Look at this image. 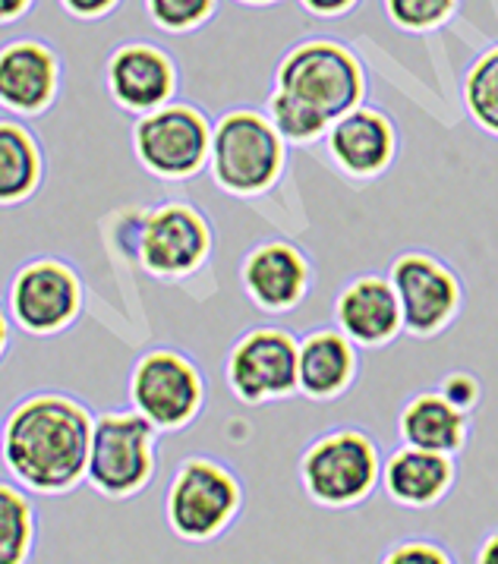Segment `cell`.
Segmentation results:
<instances>
[{"mask_svg": "<svg viewBox=\"0 0 498 564\" xmlns=\"http://www.w3.org/2000/svg\"><path fill=\"white\" fill-rule=\"evenodd\" d=\"M64 91V57L45 39L20 35L0 45V108L10 117H45Z\"/></svg>", "mask_w": 498, "mask_h": 564, "instance_id": "11", "label": "cell"}, {"mask_svg": "<svg viewBox=\"0 0 498 564\" xmlns=\"http://www.w3.org/2000/svg\"><path fill=\"white\" fill-rule=\"evenodd\" d=\"M296 344L284 328H252L230 347L227 384L243 404H266L294 394L296 388Z\"/></svg>", "mask_w": 498, "mask_h": 564, "instance_id": "12", "label": "cell"}, {"mask_svg": "<svg viewBox=\"0 0 498 564\" xmlns=\"http://www.w3.org/2000/svg\"><path fill=\"white\" fill-rule=\"evenodd\" d=\"M161 432L137 410H108L95 416L86 482L98 496L127 501L152 486L159 474Z\"/></svg>", "mask_w": 498, "mask_h": 564, "instance_id": "3", "label": "cell"}, {"mask_svg": "<svg viewBox=\"0 0 498 564\" xmlns=\"http://www.w3.org/2000/svg\"><path fill=\"white\" fill-rule=\"evenodd\" d=\"M391 288L401 303V318L413 335H435L457 310L452 271L442 269L430 256H401L391 269Z\"/></svg>", "mask_w": 498, "mask_h": 564, "instance_id": "14", "label": "cell"}, {"mask_svg": "<svg viewBox=\"0 0 498 564\" xmlns=\"http://www.w3.org/2000/svg\"><path fill=\"white\" fill-rule=\"evenodd\" d=\"M454 0H386L388 17L401 29H432L452 13Z\"/></svg>", "mask_w": 498, "mask_h": 564, "instance_id": "26", "label": "cell"}, {"mask_svg": "<svg viewBox=\"0 0 498 564\" xmlns=\"http://www.w3.org/2000/svg\"><path fill=\"white\" fill-rule=\"evenodd\" d=\"M379 479V448L360 430L325 432L300 457L303 492L322 508H357L376 492Z\"/></svg>", "mask_w": 498, "mask_h": 564, "instance_id": "6", "label": "cell"}, {"mask_svg": "<svg viewBox=\"0 0 498 564\" xmlns=\"http://www.w3.org/2000/svg\"><path fill=\"white\" fill-rule=\"evenodd\" d=\"M215 10H218V0H145L149 20L171 35L196 32L215 17Z\"/></svg>", "mask_w": 498, "mask_h": 564, "instance_id": "25", "label": "cell"}, {"mask_svg": "<svg viewBox=\"0 0 498 564\" xmlns=\"http://www.w3.org/2000/svg\"><path fill=\"white\" fill-rule=\"evenodd\" d=\"M269 120L274 123V130L281 133V139H291V142H310L328 130V117H322L313 108L300 105L296 98L284 95V91H274L272 101H269Z\"/></svg>", "mask_w": 498, "mask_h": 564, "instance_id": "24", "label": "cell"}, {"mask_svg": "<svg viewBox=\"0 0 498 564\" xmlns=\"http://www.w3.org/2000/svg\"><path fill=\"white\" fill-rule=\"evenodd\" d=\"M212 252V227L199 208L164 203L142 215L133 237V256L152 278H186Z\"/></svg>", "mask_w": 498, "mask_h": 564, "instance_id": "10", "label": "cell"}, {"mask_svg": "<svg viewBox=\"0 0 498 564\" xmlns=\"http://www.w3.org/2000/svg\"><path fill=\"white\" fill-rule=\"evenodd\" d=\"M476 564H498V530H492L483 545H479V552H476Z\"/></svg>", "mask_w": 498, "mask_h": 564, "instance_id": "32", "label": "cell"}, {"mask_svg": "<svg viewBox=\"0 0 498 564\" xmlns=\"http://www.w3.org/2000/svg\"><path fill=\"white\" fill-rule=\"evenodd\" d=\"M240 281L247 296L266 313H284L296 306L306 294L310 269L303 256L284 240H269L249 249L240 269Z\"/></svg>", "mask_w": 498, "mask_h": 564, "instance_id": "15", "label": "cell"}, {"mask_svg": "<svg viewBox=\"0 0 498 564\" xmlns=\"http://www.w3.org/2000/svg\"><path fill=\"white\" fill-rule=\"evenodd\" d=\"M310 13H318V17H335L340 10H347L354 0H300Z\"/></svg>", "mask_w": 498, "mask_h": 564, "instance_id": "31", "label": "cell"}, {"mask_svg": "<svg viewBox=\"0 0 498 564\" xmlns=\"http://www.w3.org/2000/svg\"><path fill=\"white\" fill-rule=\"evenodd\" d=\"M401 438L410 448L457 454L467 442V413L448 404L439 391L416 394L398 420Z\"/></svg>", "mask_w": 498, "mask_h": 564, "instance_id": "20", "label": "cell"}, {"mask_svg": "<svg viewBox=\"0 0 498 564\" xmlns=\"http://www.w3.org/2000/svg\"><path fill=\"white\" fill-rule=\"evenodd\" d=\"M95 413L64 391H35L3 420L0 464L32 496H67L86 482Z\"/></svg>", "mask_w": 498, "mask_h": 564, "instance_id": "1", "label": "cell"}, {"mask_svg": "<svg viewBox=\"0 0 498 564\" xmlns=\"http://www.w3.org/2000/svg\"><path fill=\"white\" fill-rule=\"evenodd\" d=\"M382 564H454L452 555L430 540H408L388 549Z\"/></svg>", "mask_w": 498, "mask_h": 564, "instance_id": "27", "label": "cell"}, {"mask_svg": "<svg viewBox=\"0 0 498 564\" xmlns=\"http://www.w3.org/2000/svg\"><path fill=\"white\" fill-rule=\"evenodd\" d=\"M61 10L79 20V23H98V20H108L111 13L120 10L123 0H57Z\"/></svg>", "mask_w": 498, "mask_h": 564, "instance_id": "28", "label": "cell"}, {"mask_svg": "<svg viewBox=\"0 0 498 564\" xmlns=\"http://www.w3.org/2000/svg\"><path fill=\"white\" fill-rule=\"evenodd\" d=\"M274 91H284L322 117L338 120L357 108L362 95V73L344 47L332 42H306L284 54Z\"/></svg>", "mask_w": 498, "mask_h": 564, "instance_id": "9", "label": "cell"}, {"mask_svg": "<svg viewBox=\"0 0 498 564\" xmlns=\"http://www.w3.org/2000/svg\"><path fill=\"white\" fill-rule=\"evenodd\" d=\"M448 404H454L457 410H470V406L476 404V398H479V391H476V382L470 379V376H448L445 382H442V391H439Z\"/></svg>", "mask_w": 498, "mask_h": 564, "instance_id": "29", "label": "cell"}, {"mask_svg": "<svg viewBox=\"0 0 498 564\" xmlns=\"http://www.w3.org/2000/svg\"><path fill=\"white\" fill-rule=\"evenodd\" d=\"M0 445H3V423H0Z\"/></svg>", "mask_w": 498, "mask_h": 564, "instance_id": "35", "label": "cell"}, {"mask_svg": "<svg viewBox=\"0 0 498 564\" xmlns=\"http://www.w3.org/2000/svg\"><path fill=\"white\" fill-rule=\"evenodd\" d=\"M105 89L120 111H159L177 95V64L152 42H127L113 47L105 64Z\"/></svg>", "mask_w": 498, "mask_h": 564, "instance_id": "13", "label": "cell"}, {"mask_svg": "<svg viewBox=\"0 0 498 564\" xmlns=\"http://www.w3.org/2000/svg\"><path fill=\"white\" fill-rule=\"evenodd\" d=\"M243 508L237 474L208 454H190L164 492V520L183 542H212L234 527Z\"/></svg>", "mask_w": 498, "mask_h": 564, "instance_id": "2", "label": "cell"}, {"mask_svg": "<svg viewBox=\"0 0 498 564\" xmlns=\"http://www.w3.org/2000/svg\"><path fill=\"white\" fill-rule=\"evenodd\" d=\"M328 152L350 174H379L394 152V130L379 111H347L328 130Z\"/></svg>", "mask_w": 498, "mask_h": 564, "instance_id": "18", "label": "cell"}, {"mask_svg": "<svg viewBox=\"0 0 498 564\" xmlns=\"http://www.w3.org/2000/svg\"><path fill=\"white\" fill-rule=\"evenodd\" d=\"M464 98L476 123L489 133H498V47L476 61L464 86Z\"/></svg>", "mask_w": 498, "mask_h": 564, "instance_id": "23", "label": "cell"}, {"mask_svg": "<svg viewBox=\"0 0 498 564\" xmlns=\"http://www.w3.org/2000/svg\"><path fill=\"white\" fill-rule=\"evenodd\" d=\"M382 486L391 501L423 511L439 505L452 492L454 486V460L452 454L423 452L404 445L394 452L382 467Z\"/></svg>", "mask_w": 498, "mask_h": 564, "instance_id": "16", "label": "cell"}, {"mask_svg": "<svg viewBox=\"0 0 498 564\" xmlns=\"http://www.w3.org/2000/svg\"><path fill=\"white\" fill-rule=\"evenodd\" d=\"M130 406L159 432L186 430L205 404L199 366L181 350L152 347L130 369Z\"/></svg>", "mask_w": 498, "mask_h": 564, "instance_id": "7", "label": "cell"}, {"mask_svg": "<svg viewBox=\"0 0 498 564\" xmlns=\"http://www.w3.org/2000/svg\"><path fill=\"white\" fill-rule=\"evenodd\" d=\"M3 306L13 328L32 338H54L83 318L86 281L67 259L35 256L10 278Z\"/></svg>", "mask_w": 498, "mask_h": 564, "instance_id": "4", "label": "cell"}, {"mask_svg": "<svg viewBox=\"0 0 498 564\" xmlns=\"http://www.w3.org/2000/svg\"><path fill=\"white\" fill-rule=\"evenodd\" d=\"M212 177L234 196L266 193L284 167V142L259 111L237 108L212 127Z\"/></svg>", "mask_w": 498, "mask_h": 564, "instance_id": "5", "label": "cell"}, {"mask_svg": "<svg viewBox=\"0 0 498 564\" xmlns=\"http://www.w3.org/2000/svg\"><path fill=\"white\" fill-rule=\"evenodd\" d=\"M133 155L161 181H190L208 164L212 123L193 105L171 101L159 111L137 117L133 123Z\"/></svg>", "mask_w": 498, "mask_h": 564, "instance_id": "8", "label": "cell"}, {"mask_svg": "<svg viewBox=\"0 0 498 564\" xmlns=\"http://www.w3.org/2000/svg\"><path fill=\"white\" fill-rule=\"evenodd\" d=\"M237 3H247V7H266V3H274V0H237Z\"/></svg>", "mask_w": 498, "mask_h": 564, "instance_id": "34", "label": "cell"}, {"mask_svg": "<svg viewBox=\"0 0 498 564\" xmlns=\"http://www.w3.org/2000/svg\"><path fill=\"white\" fill-rule=\"evenodd\" d=\"M45 181V149L20 117H0V208L25 205Z\"/></svg>", "mask_w": 498, "mask_h": 564, "instance_id": "19", "label": "cell"}, {"mask_svg": "<svg viewBox=\"0 0 498 564\" xmlns=\"http://www.w3.org/2000/svg\"><path fill=\"white\" fill-rule=\"evenodd\" d=\"M10 344H13V322L7 316V306L0 303V360L7 357Z\"/></svg>", "mask_w": 498, "mask_h": 564, "instance_id": "33", "label": "cell"}, {"mask_svg": "<svg viewBox=\"0 0 498 564\" xmlns=\"http://www.w3.org/2000/svg\"><path fill=\"white\" fill-rule=\"evenodd\" d=\"M39 542V508L23 486L0 482V564H32Z\"/></svg>", "mask_w": 498, "mask_h": 564, "instance_id": "22", "label": "cell"}, {"mask_svg": "<svg viewBox=\"0 0 498 564\" xmlns=\"http://www.w3.org/2000/svg\"><path fill=\"white\" fill-rule=\"evenodd\" d=\"M338 322L347 338L360 344H386L404 325L401 303L386 278H357L338 296Z\"/></svg>", "mask_w": 498, "mask_h": 564, "instance_id": "17", "label": "cell"}, {"mask_svg": "<svg viewBox=\"0 0 498 564\" xmlns=\"http://www.w3.org/2000/svg\"><path fill=\"white\" fill-rule=\"evenodd\" d=\"M354 376V350L344 335L322 328L300 344L296 357V384L306 398L328 401L340 394Z\"/></svg>", "mask_w": 498, "mask_h": 564, "instance_id": "21", "label": "cell"}, {"mask_svg": "<svg viewBox=\"0 0 498 564\" xmlns=\"http://www.w3.org/2000/svg\"><path fill=\"white\" fill-rule=\"evenodd\" d=\"M39 0H0V25H13L35 10Z\"/></svg>", "mask_w": 498, "mask_h": 564, "instance_id": "30", "label": "cell"}]
</instances>
